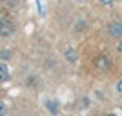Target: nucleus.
I'll list each match as a JSON object with an SVG mask.
<instances>
[{
	"instance_id": "nucleus-1",
	"label": "nucleus",
	"mask_w": 122,
	"mask_h": 116,
	"mask_svg": "<svg viewBox=\"0 0 122 116\" xmlns=\"http://www.w3.org/2000/svg\"><path fill=\"white\" fill-rule=\"evenodd\" d=\"M13 31H15V27L9 18H0V36H9L13 35Z\"/></svg>"
},
{
	"instance_id": "nucleus-2",
	"label": "nucleus",
	"mask_w": 122,
	"mask_h": 116,
	"mask_svg": "<svg viewBox=\"0 0 122 116\" xmlns=\"http://www.w3.org/2000/svg\"><path fill=\"white\" fill-rule=\"evenodd\" d=\"M95 65H97V69H100V71H109L111 69V62H109L107 56L100 55V56L95 58Z\"/></svg>"
},
{
	"instance_id": "nucleus-3",
	"label": "nucleus",
	"mask_w": 122,
	"mask_h": 116,
	"mask_svg": "<svg viewBox=\"0 0 122 116\" xmlns=\"http://www.w3.org/2000/svg\"><path fill=\"white\" fill-rule=\"evenodd\" d=\"M107 33L113 38H122V24L120 22H111V24L107 25Z\"/></svg>"
},
{
	"instance_id": "nucleus-4",
	"label": "nucleus",
	"mask_w": 122,
	"mask_h": 116,
	"mask_svg": "<svg viewBox=\"0 0 122 116\" xmlns=\"http://www.w3.org/2000/svg\"><path fill=\"white\" fill-rule=\"evenodd\" d=\"M9 78V69L5 64H0V82H5Z\"/></svg>"
},
{
	"instance_id": "nucleus-5",
	"label": "nucleus",
	"mask_w": 122,
	"mask_h": 116,
	"mask_svg": "<svg viewBox=\"0 0 122 116\" xmlns=\"http://www.w3.org/2000/svg\"><path fill=\"white\" fill-rule=\"evenodd\" d=\"M46 107L49 109V112H53V114H58V103H56V102L47 100V102H46Z\"/></svg>"
},
{
	"instance_id": "nucleus-6",
	"label": "nucleus",
	"mask_w": 122,
	"mask_h": 116,
	"mask_svg": "<svg viewBox=\"0 0 122 116\" xmlns=\"http://www.w3.org/2000/svg\"><path fill=\"white\" fill-rule=\"evenodd\" d=\"M66 58H67L69 62H75V60H76V55H75V51H73V49H67V51H66Z\"/></svg>"
},
{
	"instance_id": "nucleus-7",
	"label": "nucleus",
	"mask_w": 122,
	"mask_h": 116,
	"mask_svg": "<svg viewBox=\"0 0 122 116\" xmlns=\"http://www.w3.org/2000/svg\"><path fill=\"white\" fill-rule=\"evenodd\" d=\"M7 114V107H5L4 102H0V116H5Z\"/></svg>"
},
{
	"instance_id": "nucleus-8",
	"label": "nucleus",
	"mask_w": 122,
	"mask_h": 116,
	"mask_svg": "<svg viewBox=\"0 0 122 116\" xmlns=\"http://www.w3.org/2000/svg\"><path fill=\"white\" fill-rule=\"evenodd\" d=\"M113 2H115V0H98V4H100V5H111Z\"/></svg>"
},
{
	"instance_id": "nucleus-9",
	"label": "nucleus",
	"mask_w": 122,
	"mask_h": 116,
	"mask_svg": "<svg viewBox=\"0 0 122 116\" xmlns=\"http://www.w3.org/2000/svg\"><path fill=\"white\" fill-rule=\"evenodd\" d=\"M117 91L122 94V80H118V84H117Z\"/></svg>"
},
{
	"instance_id": "nucleus-10",
	"label": "nucleus",
	"mask_w": 122,
	"mask_h": 116,
	"mask_svg": "<svg viewBox=\"0 0 122 116\" xmlns=\"http://www.w3.org/2000/svg\"><path fill=\"white\" fill-rule=\"evenodd\" d=\"M0 56H2L4 60H7V56H9V53H4V51H2V53H0Z\"/></svg>"
},
{
	"instance_id": "nucleus-11",
	"label": "nucleus",
	"mask_w": 122,
	"mask_h": 116,
	"mask_svg": "<svg viewBox=\"0 0 122 116\" xmlns=\"http://www.w3.org/2000/svg\"><path fill=\"white\" fill-rule=\"evenodd\" d=\"M117 51H118V53H122V40L117 44Z\"/></svg>"
},
{
	"instance_id": "nucleus-12",
	"label": "nucleus",
	"mask_w": 122,
	"mask_h": 116,
	"mask_svg": "<svg viewBox=\"0 0 122 116\" xmlns=\"http://www.w3.org/2000/svg\"><path fill=\"white\" fill-rule=\"evenodd\" d=\"M76 2H82V0H76Z\"/></svg>"
},
{
	"instance_id": "nucleus-13",
	"label": "nucleus",
	"mask_w": 122,
	"mask_h": 116,
	"mask_svg": "<svg viewBox=\"0 0 122 116\" xmlns=\"http://www.w3.org/2000/svg\"><path fill=\"white\" fill-rule=\"evenodd\" d=\"M0 2H4V0H0Z\"/></svg>"
}]
</instances>
